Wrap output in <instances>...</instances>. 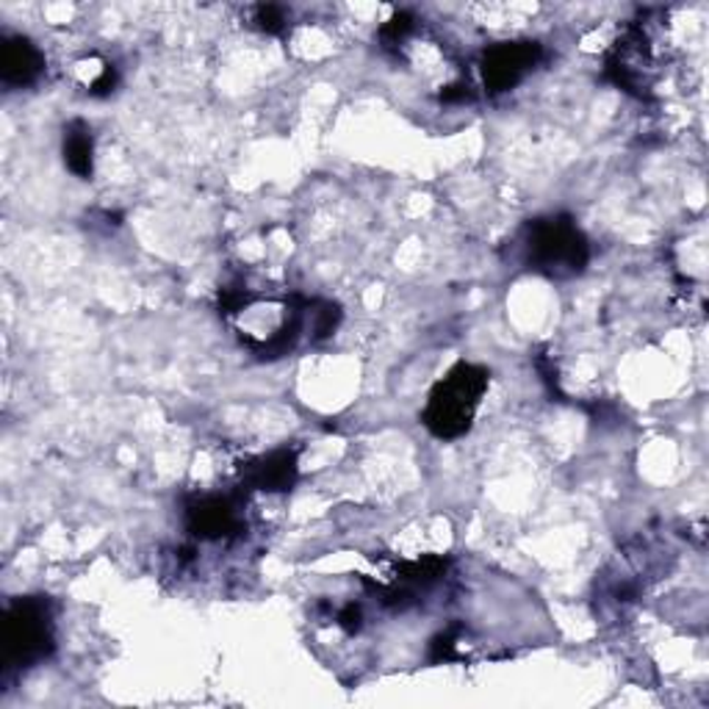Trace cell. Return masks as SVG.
<instances>
[{
	"label": "cell",
	"mask_w": 709,
	"mask_h": 709,
	"mask_svg": "<svg viewBox=\"0 0 709 709\" xmlns=\"http://www.w3.org/2000/svg\"><path fill=\"white\" fill-rule=\"evenodd\" d=\"M186 530L197 541H225L244 530L234 496H195L186 504Z\"/></svg>",
	"instance_id": "5"
},
{
	"label": "cell",
	"mask_w": 709,
	"mask_h": 709,
	"mask_svg": "<svg viewBox=\"0 0 709 709\" xmlns=\"http://www.w3.org/2000/svg\"><path fill=\"white\" fill-rule=\"evenodd\" d=\"M117 83H119L117 67L115 65H104L100 76L95 78L92 83H89V95H92V98H109V95L117 89Z\"/></svg>",
	"instance_id": "13"
},
{
	"label": "cell",
	"mask_w": 709,
	"mask_h": 709,
	"mask_svg": "<svg viewBox=\"0 0 709 709\" xmlns=\"http://www.w3.org/2000/svg\"><path fill=\"white\" fill-rule=\"evenodd\" d=\"M244 485L249 491L264 493H286L292 491L299 476V452L297 450H275L269 455H260L242 469Z\"/></svg>",
	"instance_id": "6"
},
{
	"label": "cell",
	"mask_w": 709,
	"mask_h": 709,
	"mask_svg": "<svg viewBox=\"0 0 709 709\" xmlns=\"http://www.w3.org/2000/svg\"><path fill=\"white\" fill-rule=\"evenodd\" d=\"M413 31H416V17L411 11H396V14H391L388 22H383L380 39H383L385 48H396V45L407 42Z\"/></svg>",
	"instance_id": "10"
},
{
	"label": "cell",
	"mask_w": 709,
	"mask_h": 709,
	"mask_svg": "<svg viewBox=\"0 0 709 709\" xmlns=\"http://www.w3.org/2000/svg\"><path fill=\"white\" fill-rule=\"evenodd\" d=\"M308 316H311V333H314V342L331 336L333 331L342 322V308L336 303H322V299H311L308 303Z\"/></svg>",
	"instance_id": "9"
},
{
	"label": "cell",
	"mask_w": 709,
	"mask_h": 709,
	"mask_svg": "<svg viewBox=\"0 0 709 709\" xmlns=\"http://www.w3.org/2000/svg\"><path fill=\"white\" fill-rule=\"evenodd\" d=\"M253 22L260 28L264 33H283L288 28V14L283 6H275V3H260L255 6L253 11Z\"/></svg>",
	"instance_id": "11"
},
{
	"label": "cell",
	"mask_w": 709,
	"mask_h": 709,
	"mask_svg": "<svg viewBox=\"0 0 709 709\" xmlns=\"http://www.w3.org/2000/svg\"><path fill=\"white\" fill-rule=\"evenodd\" d=\"M65 164L76 178L89 180L95 173V136L83 119H72L65 128Z\"/></svg>",
	"instance_id": "8"
},
{
	"label": "cell",
	"mask_w": 709,
	"mask_h": 709,
	"mask_svg": "<svg viewBox=\"0 0 709 709\" xmlns=\"http://www.w3.org/2000/svg\"><path fill=\"white\" fill-rule=\"evenodd\" d=\"M45 72V56L28 37H6L0 42V78L6 87L26 89Z\"/></svg>",
	"instance_id": "7"
},
{
	"label": "cell",
	"mask_w": 709,
	"mask_h": 709,
	"mask_svg": "<svg viewBox=\"0 0 709 709\" xmlns=\"http://www.w3.org/2000/svg\"><path fill=\"white\" fill-rule=\"evenodd\" d=\"M457 657V629H446L430 646V660L433 662H450Z\"/></svg>",
	"instance_id": "12"
},
{
	"label": "cell",
	"mask_w": 709,
	"mask_h": 709,
	"mask_svg": "<svg viewBox=\"0 0 709 709\" xmlns=\"http://www.w3.org/2000/svg\"><path fill=\"white\" fill-rule=\"evenodd\" d=\"M491 385V372L476 363H455L439 383L433 385L424 405L422 422L435 439L455 441L472 430L476 407Z\"/></svg>",
	"instance_id": "1"
},
{
	"label": "cell",
	"mask_w": 709,
	"mask_h": 709,
	"mask_svg": "<svg viewBox=\"0 0 709 709\" xmlns=\"http://www.w3.org/2000/svg\"><path fill=\"white\" fill-rule=\"evenodd\" d=\"M361 621H363L361 607L347 604L342 612H338V623H342V627L347 629V632H357V629H361Z\"/></svg>",
	"instance_id": "14"
},
{
	"label": "cell",
	"mask_w": 709,
	"mask_h": 709,
	"mask_svg": "<svg viewBox=\"0 0 709 709\" xmlns=\"http://www.w3.org/2000/svg\"><path fill=\"white\" fill-rule=\"evenodd\" d=\"M543 59V48L530 39H519V42H499L488 48L480 59L482 87L491 95L510 92L524 81L526 72L538 67Z\"/></svg>",
	"instance_id": "4"
},
{
	"label": "cell",
	"mask_w": 709,
	"mask_h": 709,
	"mask_svg": "<svg viewBox=\"0 0 709 709\" xmlns=\"http://www.w3.org/2000/svg\"><path fill=\"white\" fill-rule=\"evenodd\" d=\"M472 98V92H469V87H463V83H457V87H446L444 92H441V100L444 104H457V100H469Z\"/></svg>",
	"instance_id": "15"
},
{
	"label": "cell",
	"mask_w": 709,
	"mask_h": 709,
	"mask_svg": "<svg viewBox=\"0 0 709 709\" xmlns=\"http://www.w3.org/2000/svg\"><path fill=\"white\" fill-rule=\"evenodd\" d=\"M53 649V604L48 595L11 601L3 621V666L9 671H26L48 660Z\"/></svg>",
	"instance_id": "3"
},
{
	"label": "cell",
	"mask_w": 709,
	"mask_h": 709,
	"mask_svg": "<svg viewBox=\"0 0 709 709\" xmlns=\"http://www.w3.org/2000/svg\"><path fill=\"white\" fill-rule=\"evenodd\" d=\"M524 260L538 275L569 280L585 272L591 244L569 214H552L532 219L524 228Z\"/></svg>",
	"instance_id": "2"
}]
</instances>
